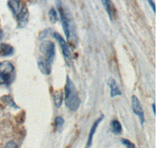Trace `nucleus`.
Returning a JSON list of instances; mask_svg holds the SVG:
<instances>
[{
  "label": "nucleus",
  "mask_w": 156,
  "mask_h": 148,
  "mask_svg": "<svg viewBox=\"0 0 156 148\" xmlns=\"http://www.w3.org/2000/svg\"><path fill=\"white\" fill-rule=\"evenodd\" d=\"M14 66L9 61L0 62V85H9L14 79Z\"/></svg>",
  "instance_id": "obj_3"
},
{
  "label": "nucleus",
  "mask_w": 156,
  "mask_h": 148,
  "mask_svg": "<svg viewBox=\"0 0 156 148\" xmlns=\"http://www.w3.org/2000/svg\"><path fill=\"white\" fill-rule=\"evenodd\" d=\"M54 102L56 107H60L62 104V100H63V93L62 90L55 91L53 95Z\"/></svg>",
  "instance_id": "obj_12"
},
{
  "label": "nucleus",
  "mask_w": 156,
  "mask_h": 148,
  "mask_svg": "<svg viewBox=\"0 0 156 148\" xmlns=\"http://www.w3.org/2000/svg\"><path fill=\"white\" fill-rule=\"evenodd\" d=\"M104 118V115H101L99 118H98L96 120L95 122H94V124L92 125L91 128L90 129V132H89V135L88 137H87V145H86V147H90L91 146V144H92V141H93V138H94V134H95L96 130H97L98 126L99 125V124L101 123V121Z\"/></svg>",
  "instance_id": "obj_9"
},
{
  "label": "nucleus",
  "mask_w": 156,
  "mask_h": 148,
  "mask_svg": "<svg viewBox=\"0 0 156 148\" xmlns=\"http://www.w3.org/2000/svg\"><path fill=\"white\" fill-rule=\"evenodd\" d=\"M147 2H148L149 5L151 7V9H152L153 12H155V5H154V2H153L152 0H147Z\"/></svg>",
  "instance_id": "obj_21"
},
{
  "label": "nucleus",
  "mask_w": 156,
  "mask_h": 148,
  "mask_svg": "<svg viewBox=\"0 0 156 148\" xmlns=\"http://www.w3.org/2000/svg\"><path fill=\"white\" fill-rule=\"evenodd\" d=\"M55 2H56L57 8H58V11L59 12V16H60L61 18V22H62V29H63L64 33H65L66 38L67 40H69V37H70V30H69V20H68L67 17H66V14H65V12H64L63 8H62L61 0H55Z\"/></svg>",
  "instance_id": "obj_5"
},
{
  "label": "nucleus",
  "mask_w": 156,
  "mask_h": 148,
  "mask_svg": "<svg viewBox=\"0 0 156 148\" xmlns=\"http://www.w3.org/2000/svg\"><path fill=\"white\" fill-rule=\"evenodd\" d=\"M111 127H112V131L113 133L119 135L122 132V125L118 120H112L111 122Z\"/></svg>",
  "instance_id": "obj_13"
},
{
  "label": "nucleus",
  "mask_w": 156,
  "mask_h": 148,
  "mask_svg": "<svg viewBox=\"0 0 156 148\" xmlns=\"http://www.w3.org/2000/svg\"><path fill=\"white\" fill-rule=\"evenodd\" d=\"M104 7L105 10L108 12V15L109 16L110 19L112 20V3H111V0H101Z\"/></svg>",
  "instance_id": "obj_14"
},
{
  "label": "nucleus",
  "mask_w": 156,
  "mask_h": 148,
  "mask_svg": "<svg viewBox=\"0 0 156 148\" xmlns=\"http://www.w3.org/2000/svg\"><path fill=\"white\" fill-rule=\"evenodd\" d=\"M40 52L42 54V57L53 62L55 56V46L51 41H43L39 47Z\"/></svg>",
  "instance_id": "obj_4"
},
{
  "label": "nucleus",
  "mask_w": 156,
  "mask_h": 148,
  "mask_svg": "<svg viewBox=\"0 0 156 148\" xmlns=\"http://www.w3.org/2000/svg\"><path fill=\"white\" fill-rule=\"evenodd\" d=\"M7 5L16 19L18 28H23L27 26L29 12L22 0H9Z\"/></svg>",
  "instance_id": "obj_1"
},
{
  "label": "nucleus",
  "mask_w": 156,
  "mask_h": 148,
  "mask_svg": "<svg viewBox=\"0 0 156 148\" xmlns=\"http://www.w3.org/2000/svg\"><path fill=\"white\" fill-rule=\"evenodd\" d=\"M44 1H46V0H44Z\"/></svg>",
  "instance_id": "obj_23"
},
{
  "label": "nucleus",
  "mask_w": 156,
  "mask_h": 148,
  "mask_svg": "<svg viewBox=\"0 0 156 148\" xmlns=\"http://www.w3.org/2000/svg\"><path fill=\"white\" fill-rule=\"evenodd\" d=\"M51 64L52 62L41 56L37 60V67L39 70L44 75H50L51 72Z\"/></svg>",
  "instance_id": "obj_8"
},
{
  "label": "nucleus",
  "mask_w": 156,
  "mask_h": 148,
  "mask_svg": "<svg viewBox=\"0 0 156 148\" xmlns=\"http://www.w3.org/2000/svg\"><path fill=\"white\" fill-rule=\"evenodd\" d=\"M5 97V102L7 103V104H9L10 107H15V108H16V109H18V108H19V107H17V105L15 104L14 100H12V97H11L10 96H5V97Z\"/></svg>",
  "instance_id": "obj_17"
},
{
  "label": "nucleus",
  "mask_w": 156,
  "mask_h": 148,
  "mask_svg": "<svg viewBox=\"0 0 156 148\" xmlns=\"http://www.w3.org/2000/svg\"><path fill=\"white\" fill-rule=\"evenodd\" d=\"M48 15H49V19L51 23H56L58 21V16H57V12L55 11V9L53 8H51V9L49 10V12H48Z\"/></svg>",
  "instance_id": "obj_15"
},
{
  "label": "nucleus",
  "mask_w": 156,
  "mask_h": 148,
  "mask_svg": "<svg viewBox=\"0 0 156 148\" xmlns=\"http://www.w3.org/2000/svg\"><path fill=\"white\" fill-rule=\"evenodd\" d=\"M151 107H152L153 113H154V115H155V104H154V103H153L152 105H151Z\"/></svg>",
  "instance_id": "obj_22"
},
{
  "label": "nucleus",
  "mask_w": 156,
  "mask_h": 148,
  "mask_svg": "<svg viewBox=\"0 0 156 148\" xmlns=\"http://www.w3.org/2000/svg\"><path fill=\"white\" fill-rule=\"evenodd\" d=\"M49 29H45V30H43L42 32H41V33H40V35H39V40H43L44 38H45V37H47V35H48V31H49Z\"/></svg>",
  "instance_id": "obj_19"
},
{
  "label": "nucleus",
  "mask_w": 156,
  "mask_h": 148,
  "mask_svg": "<svg viewBox=\"0 0 156 148\" xmlns=\"http://www.w3.org/2000/svg\"><path fill=\"white\" fill-rule=\"evenodd\" d=\"M131 105L133 113L136 115H137V117L140 119V124L144 125V122L145 121L144 110H143V107H142V105L140 104L139 99L135 95H133L131 97Z\"/></svg>",
  "instance_id": "obj_6"
},
{
  "label": "nucleus",
  "mask_w": 156,
  "mask_h": 148,
  "mask_svg": "<svg viewBox=\"0 0 156 148\" xmlns=\"http://www.w3.org/2000/svg\"><path fill=\"white\" fill-rule=\"evenodd\" d=\"M5 147L16 148V147H18V146H17V145H16V143H14V142H12V141H10V142H9V143H6V145H5Z\"/></svg>",
  "instance_id": "obj_20"
},
{
  "label": "nucleus",
  "mask_w": 156,
  "mask_h": 148,
  "mask_svg": "<svg viewBox=\"0 0 156 148\" xmlns=\"http://www.w3.org/2000/svg\"><path fill=\"white\" fill-rule=\"evenodd\" d=\"M14 53V48L9 44L2 43L0 44V56L8 57L11 56Z\"/></svg>",
  "instance_id": "obj_10"
},
{
  "label": "nucleus",
  "mask_w": 156,
  "mask_h": 148,
  "mask_svg": "<svg viewBox=\"0 0 156 148\" xmlns=\"http://www.w3.org/2000/svg\"><path fill=\"white\" fill-rule=\"evenodd\" d=\"M121 143L128 148H135V145L132 143L131 141H129L127 139H125V138H122L121 139Z\"/></svg>",
  "instance_id": "obj_18"
},
{
  "label": "nucleus",
  "mask_w": 156,
  "mask_h": 148,
  "mask_svg": "<svg viewBox=\"0 0 156 148\" xmlns=\"http://www.w3.org/2000/svg\"><path fill=\"white\" fill-rule=\"evenodd\" d=\"M108 85L110 86V96H111V97H115V96L122 95V92H121L119 86L117 85L115 79L111 78L109 79V81H108Z\"/></svg>",
  "instance_id": "obj_11"
},
{
  "label": "nucleus",
  "mask_w": 156,
  "mask_h": 148,
  "mask_svg": "<svg viewBox=\"0 0 156 148\" xmlns=\"http://www.w3.org/2000/svg\"><path fill=\"white\" fill-rule=\"evenodd\" d=\"M55 127H56L57 130H59L61 129V128L62 127L64 124V119L60 116H57L55 119Z\"/></svg>",
  "instance_id": "obj_16"
},
{
  "label": "nucleus",
  "mask_w": 156,
  "mask_h": 148,
  "mask_svg": "<svg viewBox=\"0 0 156 148\" xmlns=\"http://www.w3.org/2000/svg\"><path fill=\"white\" fill-rule=\"evenodd\" d=\"M54 38L57 41L59 44V46H60L61 49H62V54H63L65 58L67 60H70L71 58V49L69 48V44H67V42L66 41V40L62 37L61 34H59L57 32H55V33L52 34Z\"/></svg>",
  "instance_id": "obj_7"
},
{
  "label": "nucleus",
  "mask_w": 156,
  "mask_h": 148,
  "mask_svg": "<svg viewBox=\"0 0 156 148\" xmlns=\"http://www.w3.org/2000/svg\"><path fill=\"white\" fill-rule=\"evenodd\" d=\"M65 104L71 111H76L80 105V100L76 86L69 76H66L65 85Z\"/></svg>",
  "instance_id": "obj_2"
}]
</instances>
